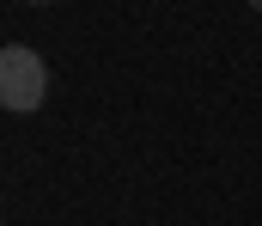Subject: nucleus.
Here are the masks:
<instances>
[{
	"label": "nucleus",
	"instance_id": "nucleus-1",
	"mask_svg": "<svg viewBox=\"0 0 262 226\" xmlns=\"http://www.w3.org/2000/svg\"><path fill=\"white\" fill-rule=\"evenodd\" d=\"M43 98H49V68H43V55L25 49V43H6V49H0V110L31 116Z\"/></svg>",
	"mask_w": 262,
	"mask_h": 226
},
{
	"label": "nucleus",
	"instance_id": "nucleus-2",
	"mask_svg": "<svg viewBox=\"0 0 262 226\" xmlns=\"http://www.w3.org/2000/svg\"><path fill=\"white\" fill-rule=\"evenodd\" d=\"M250 6H256V12H262V0H250Z\"/></svg>",
	"mask_w": 262,
	"mask_h": 226
}]
</instances>
